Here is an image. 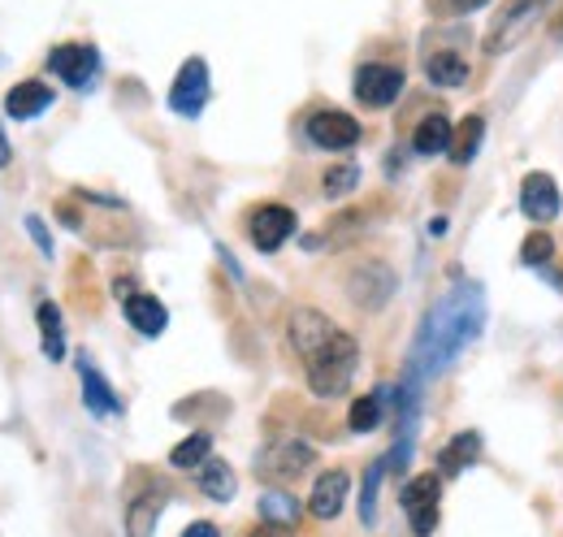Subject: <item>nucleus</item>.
Here are the masks:
<instances>
[{
	"label": "nucleus",
	"mask_w": 563,
	"mask_h": 537,
	"mask_svg": "<svg viewBox=\"0 0 563 537\" xmlns=\"http://www.w3.org/2000/svg\"><path fill=\"white\" fill-rule=\"evenodd\" d=\"M290 347L303 360V377L312 386L317 399H339L347 395L355 369H360V342L343 326H334L325 313L317 308H299L290 313Z\"/></svg>",
	"instance_id": "obj_1"
},
{
	"label": "nucleus",
	"mask_w": 563,
	"mask_h": 537,
	"mask_svg": "<svg viewBox=\"0 0 563 537\" xmlns=\"http://www.w3.org/2000/svg\"><path fill=\"white\" fill-rule=\"evenodd\" d=\"M482 321H486L482 286L451 291V295L429 313V321H424L417 355H412V382H417V377H429V373H442L473 338L482 335Z\"/></svg>",
	"instance_id": "obj_2"
},
{
	"label": "nucleus",
	"mask_w": 563,
	"mask_h": 537,
	"mask_svg": "<svg viewBox=\"0 0 563 537\" xmlns=\"http://www.w3.org/2000/svg\"><path fill=\"white\" fill-rule=\"evenodd\" d=\"M347 295H352L355 308H364V313L386 308L390 295H395V268L386 265V261H360L347 273Z\"/></svg>",
	"instance_id": "obj_3"
},
{
	"label": "nucleus",
	"mask_w": 563,
	"mask_h": 537,
	"mask_svg": "<svg viewBox=\"0 0 563 537\" xmlns=\"http://www.w3.org/2000/svg\"><path fill=\"white\" fill-rule=\"evenodd\" d=\"M438 503H442V481L438 472H421L404 485V516L417 537H429L438 529Z\"/></svg>",
	"instance_id": "obj_4"
},
{
	"label": "nucleus",
	"mask_w": 563,
	"mask_h": 537,
	"mask_svg": "<svg viewBox=\"0 0 563 537\" xmlns=\"http://www.w3.org/2000/svg\"><path fill=\"white\" fill-rule=\"evenodd\" d=\"M404 91V69L386 66V62H368L355 69V100L364 109H390Z\"/></svg>",
	"instance_id": "obj_5"
},
{
	"label": "nucleus",
	"mask_w": 563,
	"mask_h": 537,
	"mask_svg": "<svg viewBox=\"0 0 563 537\" xmlns=\"http://www.w3.org/2000/svg\"><path fill=\"white\" fill-rule=\"evenodd\" d=\"M209 87H212L209 66H205L200 57L183 62L178 78H174V87H169V109H174L178 118H200L205 105H209Z\"/></svg>",
	"instance_id": "obj_6"
},
{
	"label": "nucleus",
	"mask_w": 563,
	"mask_h": 537,
	"mask_svg": "<svg viewBox=\"0 0 563 537\" xmlns=\"http://www.w3.org/2000/svg\"><path fill=\"white\" fill-rule=\"evenodd\" d=\"M303 131H308V139L317 147H325V152H347V147L360 143V122H355L352 113H343V109H317L303 122Z\"/></svg>",
	"instance_id": "obj_7"
},
{
	"label": "nucleus",
	"mask_w": 563,
	"mask_h": 537,
	"mask_svg": "<svg viewBox=\"0 0 563 537\" xmlns=\"http://www.w3.org/2000/svg\"><path fill=\"white\" fill-rule=\"evenodd\" d=\"M48 69L74 87V91H87L91 83H96V74H100V53L91 48V44H62L53 57H48Z\"/></svg>",
	"instance_id": "obj_8"
},
{
	"label": "nucleus",
	"mask_w": 563,
	"mask_h": 537,
	"mask_svg": "<svg viewBox=\"0 0 563 537\" xmlns=\"http://www.w3.org/2000/svg\"><path fill=\"white\" fill-rule=\"evenodd\" d=\"M520 208H525V217L533 221V226H547V221H555L560 217V183L547 174V169H533V174H525V183H520Z\"/></svg>",
	"instance_id": "obj_9"
},
{
	"label": "nucleus",
	"mask_w": 563,
	"mask_h": 537,
	"mask_svg": "<svg viewBox=\"0 0 563 537\" xmlns=\"http://www.w3.org/2000/svg\"><path fill=\"white\" fill-rule=\"evenodd\" d=\"M247 234H252L256 252H278L282 243L295 234V212H290L286 204H265V208L252 212Z\"/></svg>",
	"instance_id": "obj_10"
},
{
	"label": "nucleus",
	"mask_w": 563,
	"mask_h": 537,
	"mask_svg": "<svg viewBox=\"0 0 563 537\" xmlns=\"http://www.w3.org/2000/svg\"><path fill=\"white\" fill-rule=\"evenodd\" d=\"M312 447L308 442H299V438H282L274 442L265 456H261V476H274V481H295V476H303V472L312 469Z\"/></svg>",
	"instance_id": "obj_11"
},
{
	"label": "nucleus",
	"mask_w": 563,
	"mask_h": 537,
	"mask_svg": "<svg viewBox=\"0 0 563 537\" xmlns=\"http://www.w3.org/2000/svg\"><path fill=\"white\" fill-rule=\"evenodd\" d=\"M347 494H352V476H347V472L343 469L321 472L317 485H312V494H308V512H312L317 520H334V516H343Z\"/></svg>",
	"instance_id": "obj_12"
},
{
	"label": "nucleus",
	"mask_w": 563,
	"mask_h": 537,
	"mask_svg": "<svg viewBox=\"0 0 563 537\" xmlns=\"http://www.w3.org/2000/svg\"><path fill=\"white\" fill-rule=\"evenodd\" d=\"M48 105H53V87L40 83V78H26V83H18V87L4 96V113H9L13 122H31V118H40Z\"/></svg>",
	"instance_id": "obj_13"
},
{
	"label": "nucleus",
	"mask_w": 563,
	"mask_h": 537,
	"mask_svg": "<svg viewBox=\"0 0 563 537\" xmlns=\"http://www.w3.org/2000/svg\"><path fill=\"white\" fill-rule=\"evenodd\" d=\"M78 382H82V403H87V412H96V416H118V412H122L118 391L104 382V373H100L87 355L78 360Z\"/></svg>",
	"instance_id": "obj_14"
},
{
	"label": "nucleus",
	"mask_w": 563,
	"mask_h": 537,
	"mask_svg": "<svg viewBox=\"0 0 563 537\" xmlns=\"http://www.w3.org/2000/svg\"><path fill=\"white\" fill-rule=\"evenodd\" d=\"M122 313H126V321L140 330L143 338H161L165 335V326H169V313H165V304L156 299V295H122Z\"/></svg>",
	"instance_id": "obj_15"
},
{
	"label": "nucleus",
	"mask_w": 563,
	"mask_h": 537,
	"mask_svg": "<svg viewBox=\"0 0 563 537\" xmlns=\"http://www.w3.org/2000/svg\"><path fill=\"white\" fill-rule=\"evenodd\" d=\"M533 9H538V0H511V9L494 22V31L486 35V53H503L525 26H529V18H533Z\"/></svg>",
	"instance_id": "obj_16"
},
{
	"label": "nucleus",
	"mask_w": 563,
	"mask_h": 537,
	"mask_svg": "<svg viewBox=\"0 0 563 537\" xmlns=\"http://www.w3.org/2000/svg\"><path fill=\"white\" fill-rule=\"evenodd\" d=\"M161 512H165V494L161 490H143L135 503H126V537H152Z\"/></svg>",
	"instance_id": "obj_17"
},
{
	"label": "nucleus",
	"mask_w": 563,
	"mask_h": 537,
	"mask_svg": "<svg viewBox=\"0 0 563 537\" xmlns=\"http://www.w3.org/2000/svg\"><path fill=\"white\" fill-rule=\"evenodd\" d=\"M451 139H455V127L446 113H429L417 122V134H412V147L421 156H438V152H451Z\"/></svg>",
	"instance_id": "obj_18"
},
{
	"label": "nucleus",
	"mask_w": 563,
	"mask_h": 537,
	"mask_svg": "<svg viewBox=\"0 0 563 537\" xmlns=\"http://www.w3.org/2000/svg\"><path fill=\"white\" fill-rule=\"evenodd\" d=\"M482 456V434H473V429H464V434H455L442 451H438V464L446 476H455V472L473 469V460Z\"/></svg>",
	"instance_id": "obj_19"
},
{
	"label": "nucleus",
	"mask_w": 563,
	"mask_h": 537,
	"mask_svg": "<svg viewBox=\"0 0 563 537\" xmlns=\"http://www.w3.org/2000/svg\"><path fill=\"white\" fill-rule=\"evenodd\" d=\"M35 321H40V347L48 360H66V326H62V308L57 304H40L35 308Z\"/></svg>",
	"instance_id": "obj_20"
},
{
	"label": "nucleus",
	"mask_w": 563,
	"mask_h": 537,
	"mask_svg": "<svg viewBox=\"0 0 563 537\" xmlns=\"http://www.w3.org/2000/svg\"><path fill=\"white\" fill-rule=\"evenodd\" d=\"M424 78H429L433 87H464V78H468V62H464L460 53L442 48V53L424 57Z\"/></svg>",
	"instance_id": "obj_21"
},
{
	"label": "nucleus",
	"mask_w": 563,
	"mask_h": 537,
	"mask_svg": "<svg viewBox=\"0 0 563 537\" xmlns=\"http://www.w3.org/2000/svg\"><path fill=\"white\" fill-rule=\"evenodd\" d=\"M482 139H486V118H477V113H468L460 127H455V139H451V161L455 165H473V156L482 152Z\"/></svg>",
	"instance_id": "obj_22"
},
{
	"label": "nucleus",
	"mask_w": 563,
	"mask_h": 537,
	"mask_svg": "<svg viewBox=\"0 0 563 537\" xmlns=\"http://www.w3.org/2000/svg\"><path fill=\"white\" fill-rule=\"evenodd\" d=\"M196 481H200V490L209 494L212 503H230L234 490H239V481H234V472H230L225 460H205V464L196 469Z\"/></svg>",
	"instance_id": "obj_23"
},
{
	"label": "nucleus",
	"mask_w": 563,
	"mask_h": 537,
	"mask_svg": "<svg viewBox=\"0 0 563 537\" xmlns=\"http://www.w3.org/2000/svg\"><path fill=\"white\" fill-rule=\"evenodd\" d=\"M382 412H386V391H373V395L355 399L352 412H347V425H352V434H373V429L382 425Z\"/></svg>",
	"instance_id": "obj_24"
},
{
	"label": "nucleus",
	"mask_w": 563,
	"mask_h": 537,
	"mask_svg": "<svg viewBox=\"0 0 563 537\" xmlns=\"http://www.w3.org/2000/svg\"><path fill=\"white\" fill-rule=\"evenodd\" d=\"M205 460H212V434H191V438H183L174 451H169V464L174 469H200Z\"/></svg>",
	"instance_id": "obj_25"
},
{
	"label": "nucleus",
	"mask_w": 563,
	"mask_h": 537,
	"mask_svg": "<svg viewBox=\"0 0 563 537\" xmlns=\"http://www.w3.org/2000/svg\"><path fill=\"white\" fill-rule=\"evenodd\" d=\"M261 516H265V525L290 529V525L299 520V503H295L290 494H282V490H269V494L261 498Z\"/></svg>",
	"instance_id": "obj_26"
},
{
	"label": "nucleus",
	"mask_w": 563,
	"mask_h": 537,
	"mask_svg": "<svg viewBox=\"0 0 563 537\" xmlns=\"http://www.w3.org/2000/svg\"><path fill=\"white\" fill-rule=\"evenodd\" d=\"M355 183H360V169H355L352 161L330 165V169H325V178H321V187H325V196H330V200H343L347 191H355Z\"/></svg>",
	"instance_id": "obj_27"
},
{
	"label": "nucleus",
	"mask_w": 563,
	"mask_h": 537,
	"mask_svg": "<svg viewBox=\"0 0 563 537\" xmlns=\"http://www.w3.org/2000/svg\"><path fill=\"white\" fill-rule=\"evenodd\" d=\"M382 476H386V460H377L368 476H364V494H360V520L364 525H373L377 520V485H382Z\"/></svg>",
	"instance_id": "obj_28"
},
{
	"label": "nucleus",
	"mask_w": 563,
	"mask_h": 537,
	"mask_svg": "<svg viewBox=\"0 0 563 537\" xmlns=\"http://www.w3.org/2000/svg\"><path fill=\"white\" fill-rule=\"evenodd\" d=\"M551 256H555V243H551L547 230H533V234L520 243V261H525V265H547Z\"/></svg>",
	"instance_id": "obj_29"
},
{
	"label": "nucleus",
	"mask_w": 563,
	"mask_h": 537,
	"mask_svg": "<svg viewBox=\"0 0 563 537\" xmlns=\"http://www.w3.org/2000/svg\"><path fill=\"white\" fill-rule=\"evenodd\" d=\"M26 234L35 239V248H40L44 256H53V239H48V230H44V217H26Z\"/></svg>",
	"instance_id": "obj_30"
},
{
	"label": "nucleus",
	"mask_w": 563,
	"mask_h": 537,
	"mask_svg": "<svg viewBox=\"0 0 563 537\" xmlns=\"http://www.w3.org/2000/svg\"><path fill=\"white\" fill-rule=\"evenodd\" d=\"M183 537H221V534H217V525H209V520H196V525H187Z\"/></svg>",
	"instance_id": "obj_31"
},
{
	"label": "nucleus",
	"mask_w": 563,
	"mask_h": 537,
	"mask_svg": "<svg viewBox=\"0 0 563 537\" xmlns=\"http://www.w3.org/2000/svg\"><path fill=\"white\" fill-rule=\"evenodd\" d=\"M247 537H290V529H282V525H261V529H252Z\"/></svg>",
	"instance_id": "obj_32"
},
{
	"label": "nucleus",
	"mask_w": 563,
	"mask_h": 537,
	"mask_svg": "<svg viewBox=\"0 0 563 537\" xmlns=\"http://www.w3.org/2000/svg\"><path fill=\"white\" fill-rule=\"evenodd\" d=\"M13 161V147H9V134H4V127H0V169Z\"/></svg>",
	"instance_id": "obj_33"
},
{
	"label": "nucleus",
	"mask_w": 563,
	"mask_h": 537,
	"mask_svg": "<svg viewBox=\"0 0 563 537\" xmlns=\"http://www.w3.org/2000/svg\"><path fill=\"white\" fill-rule=\"evenodd\" d=\"M451 4H455V13H468V9H482L486 0H451Z\"/></svg>",
	"instance_id": "obj_34"
},
{
	"label": "nucleus",
	"mask_w": 563,
	"mask_h": 537,
	"mask_svg": "<svg viewBox=\"0 0 563 537\" xmlns=\"http://www.w3.org/2000/svg\"><path fill=\"white\" fill-rule=\"evenodd\" d=\"M555 35L563 40V13H560V22H555Z\"/></svg>",
	"instance_id": "obj_35"
}]
</instances>
